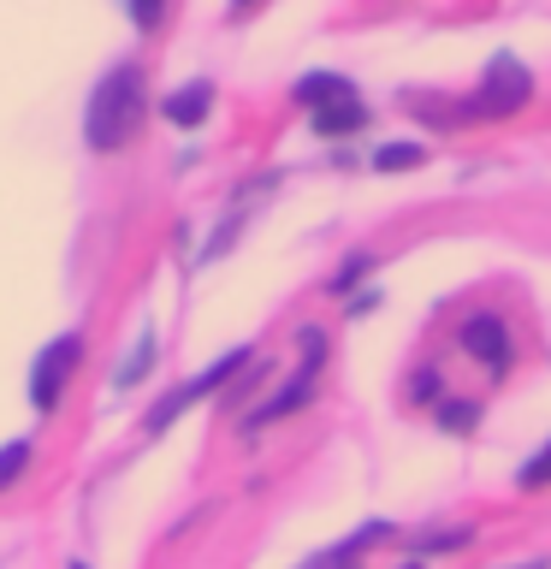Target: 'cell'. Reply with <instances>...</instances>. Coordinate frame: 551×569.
I'll return each instance as SVG.
<instances>
[{"mask_svg": "<svg viewBox=\"0 0 551 569\" xmlns=\"http://www.w3.org/2000/svg\"><path fill=\"white\" fill-rule=\"evenodd\" d=\"M142 113H149V89H142V66H113L107 78L96 83V96H89V113H83V137L96 154H113L124 142L137 137Z\"/></svg>", "mask_w": 551, "mask_h": 569, "instance_id": "cell-1", "label": "cell"}, {"mask_svg": "<svg viewBox=\"0 0 551 569\" xmlns=\"http://www.w3.org/2000/svg\"><path fill=\"white\" fill-rule=\"evenodd\" d=\"M297 101L314 113L320 137H350V131H362V124H368V107L355 101V89L344 78H302Z\"/></svg>", "mask_w": 551, "mask_h": 569, "instance_id": "cell-2", "label": "cell"}, {"mask_svg": "<svg viewBox=\"0 0 551 569\" xmlns=\"http://www.w3.org/2000/svg\"><path fill=\"white\" fill-rule=\"evenodd\" d=\"M320 362H327V338H320V327H302V373L279 391V398H267L256 416H249V427H267V421H279V416H291V409L309 403L314 380H320Z\"/></svg>", "mask_w": 551, "mask_h": 569, "instance_id": "cell-3", "label": "cell"}, {"mask_svg": "<svg viewBox=\"0 0 551 569\" xmlns=\"http://www.w3.org/2000/svg\"><path fill=\"white\" fill-rule=\"evenodd\" d=\"M533 96V78H528V66L515 60V53H492V66H487V78H480V101H474V113H492V119H504L515 113Z\"/></svg>", "mask_w": 551, "mask_h": 569, "instance_id": "cell-4", "label": "cell"}, {"mask_svg": "<svg viewBox=\"0 0 551 569\" xmlns=\"http://www.w3.org/2000/svg\"><path fill=\"white\" fill-rule=\"evenodd\" d=\"M78 356H83V338H78V332L53 338V345L36 356V373H30L36 409H53V403H60V391H66V380H71V368H78Z\"/></svg>", "mask_w": 551, "mask_h": 569, "instance_id": "cell-5", "label": "cell"}, {"mask_svg": "<svg viewBox=\"0 0 551 569\" xmlns=\"http://www.w3.org/2000/svg\"><path fill=\"white\" fill-rule=\"evenodd\" d=\"M249 362V350H231V356H220V362H213L208 373H202V380H190V386H178V391H167V398H160L154 409H149V433H160V427H167L172 416H178V409H190L196 398H208V391H220L226 380H231V373H238Z\"/></svg>", "mask_w": 551, "mask_h": 569, "instance_id": "cell-6", "label": "cell"}, {"mask_svg": "<svg viewBox=\"0 0 551 569\" xmlns=\"http://www.w3.org/2000/svg\"><path fill=\"white\" fill-rule=\"evenodd\" d=\"M462 350H469V356H480L487 368H504V362H510L504 320H492V315H474V320H462Z\"/></svg>", "mask_w": 551, "mask_h": 569, "instance_id": "cell-7", "label": "cell"}, {"mask_svg": "<svg viewBox=\"0 0 551 569\" xmlns=\"http://www.w3.org/2000/svg\"><path fill=\"white\" fill-rule=\"evenodd\" d=\"M208 107H213V89L208 83H184V89H172V96H167V119L190 131V124L208 119Z\"/></svg>", "mask_w": 551, "mask_h": 569, "instance_id": "cell-8", "label": "cell"}, {"mask_svg": "<svg viewBox=\"0 0 551 569\" xmlns=\"http://www.w3.org/2000/svg\"><path fill=\"white\" fill-rule=\"evenodd\" d=\"M421 149H415V142H398V149H380V154H373V167H380V172H409V167H421Z\"/></svg>", "mask_w": 551, "mask_h": 569, "instance_id": "cell-9", "label": "cell"}, {"mask_svg": "<svg viewBox=\"0 0 551 569\" xmlns=\"http://www.w3.org/2000/svg\"><path fill=\"white\" fill-rule=\"evenodd\" d=\"M24 462H30V445H24V439H12L7 451H0V487H12V480L24 475Z\"/></svg>", "mask_w": 551, "mask_h": 569, "instance_id": "cell-10", "label": "cell"}, {"mask_svg": "<svg viewBox=\"0 0 551 569\" xmlns=\"http://www.w3.org/2000/svg\"><path fill=\"white\" fill-rule=\"evenodd\" d=\"M149 362H154V338H142V345H137V356L119 368V386H137L142 373H149Z\"/></svg>", "mask_w": 551, "mask_h": 569, "instance_id": "cell-11", "label": "cell"}, {"mask_svg": "<svg viewBox=\"0 0 551 569\" xmlns=\"http://www.w3.org/2000/svg\"><path fill=\"white\" fill-rule=\"evenodd\" d=\"M515 480H522V492H533V487H551V445H545V451L533 457V462H528V469L515 475Z\"/></svg>", "mask_w": 551, "mask_h": 569, "instance_id": "cell-12", "label": "cell"}, {"mask_svg": "<svg viewBox=\"0 0 551 569\" xmlns=\"http://www.w3.org/2000/svg\"><path fill=\"white\" fill-rule=\"evenodd\" d=\"M421 546H427V551H457V546H469V528H451V533H421Z\"/></svg>", "mask_w": 551, "mask_h": 569, "instance_id": "cell-13", "label": "cell"}, {"mask_svg": "<svg viewBox=\"0 0 551 569\" xmlns=\"http://www.w3.org/2000/svg\"><path fill=\"white\" fill-rule=\"evenodd\" d=\"M439 421H451L457 433H469V421H474V403H439Z\"/></svg>", "mask_w": 551, "mask_h": 569, "instance_id": "cell-14", "label": "cell"}, {"mask_svg": "<svg viewBox=\"0 0 551 569\" xmlns=\"http://www.w3.org/2000/svg\"><path fill=\"white\" fill-rule=\"evenodd\" d=\"M362 273H368V256H355V261L344 267V273H338V279H332V291H338V297H344V291H350V284H355V279H362Z\"/></svg>", "mask_w": 551, "mask_h": 569, "instance_id": "cell-15", "label": "cell"}, {"mask_svg": "<svg viewBox=\"0 0 551 569\" xmlns=\"http://www.w3.org/2000/svg\"><path fill=\"white\" fill-rule=\"evenodd\" d=\"M510 569H551V563H540V558H533V563H510Z\"/></svg>", "mask_w": 551, "mask_h": 569, "instance_id": "cell-16", "label": "cell"}, {"mask_svg": "<svg viewBox=\"0 0 551 569\" xmlns=\"http://www.w3.org/2000/svg\"><path fill=\"white\" fill-rule=\"evenodd\" d=\"M409 569H421V563H409Z\"/></svg>", "mask_w": 551, "mask_h": 569, "instance_id": "cell-17", "label": "cell"}, {"mask_svg": "<svg viewBox=\"0 0 551 569\" xmlns=\"http://www.w3.org/2000/svg\"><path fill=\"white\" fill-rule=\"evenodd\" d=\"M71 569H83V563H71Z\"/></svg>", "mask_w": 551, "mask_h": 569, "instance_id": "cell-18", "label": "cell"}]
</instances>
